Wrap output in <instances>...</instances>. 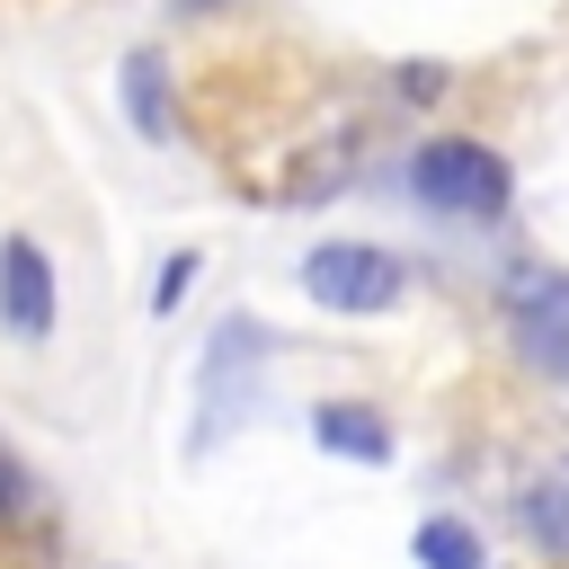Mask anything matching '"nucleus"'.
Listing matches in <instances>:
<instances>
[{
    "mask_svg": "<svg viewBox=\"0 0 569 569\" xmlns=\"http://www.w3.org/2000/svg\"><path fill=\"white\" fill-rule=\"evenodd\" d=\"M409 187L427 196V213H453V222H498L507 213V160L480 151V142H427L409 160Z\"/></svg>",
    "mask_w": 569,
    "mask_h": 569,
    "instance_id": "1",
    "label": "nucleus"
},
{
    "mask_svg": "<svg viewBox=\"0 0 569 569\" xmlns=\"http://www.w3.org/2000/svg\"><path fill=\"white\" fill-rule=\"evenodd\" d=\"M400 284H409L400 258L373 249V240H320V249L302 258V293H311L320 311H391Z\"/></svg>",
    "mask_w": 569,
    "mask_h": 569,
    "instance_id": "2",
    "label": "nucleus"
},
{
    "mask_svg": "<svg viewBox=\"0 0 569 569\" xmlns=\"http://www.w3.org/2000/svg\"><path fill=\"white\" fill-rule=\"evenodd\" d=\"M0 320H9V338H53V258L27 240V231H9L0 240Z\"/></svg>",
    "mask_w": 569,
    "mask_h": 569,
    "instance_id": "3",
    "label": "nucleus"
},
{
    "mask_svg": "<svg viewBox=\"0 0 569 569\" xmlns=\"http://www.w3.org/2000/svg\"><path fill=\"white\" fill-rule=\"evenodd\" d=\"M249 347H258V329L231 320V329H222V356L204 365V436H231V427H240L249 382H258V356H249Z\"/></svg>",
    "mask_w": 569,
    "mask_h": 569,
    "instance_id": "4",
    "label": "nucleus"
},
{
    "mask_svg": "<svg viewBox=\"0 0 569 569\" xmlns=\"http://www.w3.org/2000/svg\"><path fill=\"white\" fill-rule=\"evenodd\" d=\"M311 436H320V453H356V462H391V427H382L373 409H347V400H329V409H311Z\"/></svg>",
    "mask_w": 569,
    "mask_h": 569,
    "instance_id": "5",
    "label": "nucleus"
},
{
    "mask_svg": "<svg viewBox=\"0 0 569 569\" xmlns=\"http://www.w3.org/2000/svg\"><path fill=\"white\" fill-rule=\"evenodd\" d=\"M507 311H516V347H525V365L569 382V302H507Z\"/></svg>",
    "mask_w": 569,
    "mask_h": 569,
    "instance_id": "6",
    "label": "nucleus"
},
{
    "mask_svg": "<svg viewBox=\"0 0 569 569\" xmlns=\"http://www.w3.org/2000/svg\"><path fill=\"white\" fill-rule=\"evenodd\" d=\"M124 116L142 124V142H169V133H178V116H169V80H160V62H151V53H133V62H124Z\"/></svg>",
    "mask_w": 569,
    "mask_h": 569,
    "instance_id": "7",
    "label": "nucleus"
},
{
    "mask_svg": "<svg viewBox=\"0 0 569 569\" xmlns=\"http://www.w3.org/2000/svg\"><path fill=\"white\" fill-rule=\"evenodd\" d=\"M418 560H427V569H480V533H471L462 516H427V525H418Z\"/></svg>",
    "mask_w": 569,
    "mask_h": 569,
    "instance_id": "8",
    "label": "nucleus"
},
{
    "mask_svg": "<svg viewBox=\"0 0 569 569\" xmlns=\"http://www.w3.org/2000/svg\"><path fill=\"white\" fill-rule=\"evenodd\" d=\"M525 525H533L542 551H569V480H542V489L525 498Z\"/></svg>",
    "mask_w": 569,
    "mask_h": 569,
    "instance_id": "9",
    "label": "nucleus"
},
{
    "mask_svg": "<svg viewBox=\"0 0 569 569\" xmlns=\"http://www.w3.org/2000/svg\"><path fill=\"white\" fill-rule=\"evenodd\" d=\"M187 276H196V258L178 249V258L160 267V293H151V311H178V293H187Z\"/></svg>",
    "mask_w": 569,
    "mask_h": 569,
    "instance_id": "10",
    "label": "nucleus"
},
{
    "mask_svg": "<svg viewBox=\"0 0 569 569\" xmlns=\"http://www.w3.org/2000/svg\"><path fill=\"white\" fill-rule=\"evenodd\" d=\"M0 507H18V471L9 462H0Z\"/></svg>",
    "mask_w": 569,
    "mask_h": 569,
    "instance_id": "11",
    "label": "nucleus"
},
{
    "mask_svg": "<svg viewBox=\"0 0 569 569\" xmlns=\"http://www.w3.org/2000/svg\"><path fill=\"white\" fill-rule=\"evenodd\" d=\"M178 9H213V0H178Z\"/></svg>",
    "mask_w": 569,
    "mask_h": 569,
    "instance_id": "12",
    "label": "nucleus"
}]
</instances>
